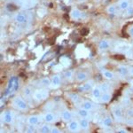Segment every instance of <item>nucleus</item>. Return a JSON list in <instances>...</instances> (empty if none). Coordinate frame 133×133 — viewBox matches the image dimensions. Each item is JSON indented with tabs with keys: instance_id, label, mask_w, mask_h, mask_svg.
Segmentation results:
<instances>
[{
	"instance_id": "nucleus-27",
	"label": "nucleus",
	"mask_w": 133,
	"mask_h": 133,
	"mask_svg": "<svg viewBox=\"0 0 133 133\" xmlns=\"http://www.w3.org/2000/svg\"><path fill=\"white\" fill-rule=\"evenodd\" d=\"M117 72L119 73L122 76H125L129 74V69L125 66H119L117 68Z\"/></svg>"
},
{
	"instance_id": "nucleus-15",
	"label": "nucleus",
	"mask_w": 133,
	"mask_h": 133,
	"mask_svg": "<svg viewBox=\"0 0 133 133\" xmlns=\"http://www.w3.org/2000/svg\"><path fill=\"white\" fill-rule=\"evenodd\" d=\"M51 79L49 77H44L41 78L38 82V85L42 88H48L51 87Z\"/></svg>"
},
{
	"instance_id": "nucleus-10",
	"label": "nucleus",
	"mask_w": 133,
	"mask_h": 133,
	"mask_svg": "<svg viewBox=\"0 0 133 133\" xmlns=\"http://www.w3.org/2000/svg\"><path fill=\"white\" fill-rule=\"evenodd\" d=\"M61 117L62 119V121L68 123L69 121H71L73 119V114L71 111L68 110V109H63L61 112Z\"/></svg>"
},
{
	"instance_id": "nucleus-19",
	"label": "nucleus",
	"mask_w": 133,
	"mask_h": 133,
	"mask_svg": "<svg viewBox=\"0 0 133 133\" xmlns=\"http://www.w3.org/2000/svg\"><path fill=\"white\" fill-rule=\"evenodd\" d=\"M66 96H68V97L69 98V99L74 103H78L81 101L80 95H79L78 93H76V92H69V93L66 94Z\"/></svg>"
},
{
	"instance_id": "nucleus-14",
	"label": "nucleus",
	"mask_w": 133,
	"mask_h": 133,
	"mask_svg": "<svg viewBox=\"0 0 133 133\" xmlns=\"http://www.w3.org/2000/svg\"><path fill=\"white\" fill-rule=\"evenodd\" d=\"M22 95L24 96V98L26 99H29L31 97H33V90H32V88L30 86H24L22 88Z\"/></svg>"
},
{
	"instance_id": "nucleus-37",
	"label": "nucleus",
	"mask_w": 133,
	"mask_h": 133,
	"mask_svg": "<svg viewBox=\"0 0 133 133\" xmlns=\"http://www.w3.org/2000/svg\"><path fill=\"white\" fill-rule=\"evenodd\" d=\"M117 132L118 133H127L128 130H125V129H119V130H117Z\"/></svg>"
},
{
	"instance_id": "nucleus-38",
	"label": "nucleus",
	"mask_w": 133,
	"mask_h": 133,
	"mask_svg": "<svg viewBox=\"0 0 133 133\" xmlns=\"http://www.w3.org/2000/svg\"><path fill=\"white\" fill-rule=\"evenodd\" d=\"M129 74L131 76H133V66H130V68H129Z\"/></svg>"
},
{
	"instance_id": "nucleus-34",
	"label": "nucleus",
	"mask_w": 133,
	"mask_h": 133,
	"mask_svg": "<svg viewBox=\"0 0 133 133\" xmlns=\"http://www.w3.org/2000/svg\"><path fill=\"white\" fill-rule=\"evenodd\" d=\"M61 132L62 131L57 127H51V133H61Z\"/></svg>"
},
{
	"instance_id": "nucleus-9",
	"label": "nucleus",
	"mask_w": 133,
	"mask_h": 133,
	"mask_svg": "<svg viewBox=\"0 0 133 133\" xmlns=\"http://www.w3.org/2000/svg\"><path fill=\"white\" fill-rule=\"evenodd\" d=\"M88 78H89V73H87L86 71H79L75 76V79L78 83L85 82L86 80H88Z\"/></svg>"
},
{
	"instance_id": "nucleus-5",
	"label": "nucleus",
	"mask_w": 133,
	"mask_h": 133,
	"mask_svg": "<svg viewBox=\"0 0 133 133\" xmlns=\"http://www.w3.org/2000/svg\"><path fill=\"white\" fill-rule=\"evenodd\" d=\"M95 86V83H94V81L91 79V80H86L84 82L83 85H81V86L78 87V91L80 92H86V91H91V90Z\"/></svg>"
},
{
	"instance_id": "nucleus-30",
	"label": "nucleus",
	"mask_w": 133,
	"mask_h": 133,
	"mask_svg": "<svg viewBox=\"0 0 133 133\" xmlns=\"http://www.w3.org/2000/svg\"><path fill=\"white\" fill-rule=\"evenodd\" d=\"M99 87H100V89H101L102 92H108V91H110V89H111L110 85H109V83H100Z\"/></svg>"
},
{
	"instance_id": "nucleus-11",
	"label": "nucleus",
	"mask_w": 133,
	"mask_h": 133,
	"mask_svg": "<svg viewBox=\"0 0 133 133\" xmlns=\"http://www.w3.org/2000/svg\"><path fill=\"white\" fill-rule=\"evenodd\" d=\"M69 15L72 20L77 21V20H80V19L83 17V12H81L78 8H73V9L70 11Z\"/></svg>"
},
{
	"instance_id": "nucleus-17",
	"label": "nucleus",
	"mask_w": 133,
	"mask_h": 133,
	"mask_svg": "<svg viewBox=\"0 0 133 133\" xmlns=\"http://www.w3.org/2000/svg\"><path fill=\"white\" fill-rule=\"evenodd\" d=\"M91 94H92V97L97 98V99H99L100 97H101V94H102V91L100 89L99 85H95L93 88L91 89Z\"/></svg>"
},
{
	"instance_id": "nucleus-25",
	"label": "nucleus",
	"mask_w": 133,
	"mask_h": 133,
	"mask_svg": "<svg viewBox=\"0 0 133 133\" xmlns=\"http://www.w3.org/2000/svg\"><path fill=\"white\" fill-rule=\"evenodd\" d=\"M102 123H103V126L106 128H109L113 125V119L112 117L110 116H106L103 119L102 121Z\"/></svg>"
},
{
	"instance_id": "nucleus-16",
	"label": "nucleus",
	"mask_w": 133,
	"mask_h": 133,
	"mask_svg": "<svg viewBox=\"0 0 133 133\" xmlns=\"http://www.w3.org/2000/svg\"><path fill=\"white\" fill-rule=\"evenodd\" d=\"M130 0H120L117 3V7L122 11H126L130 7Z\"/></svg>"
},
{
	"instance_id": "nucleus-24",
	"label": "nucleus",
	"mask_w": 133,
	"mask_h": 133,
	"mask_svg": "<svg viewBox=\"0 0 133 133\" xmlns=\"http://www.w3.org/2000/svg\"><path fill=\"white\" fill-rule=\"evenodd\" d=\"M113 114H114V116H115L116 119H122L123 115V109H122L120 107H116L113 109Z\"/></svg>"
},
{
	"instance_id": "nucleus-29",
	"label": "nucleus",
	"mask_w": 133,
	"mask_h": 133,
	"mask_svg": "<svg viewBox=\"0 0 133 133\" xmlns=\"http://www.w3.org/2000/svg\"><path fill=\"white\" fill-rule=\"evenodd\" d=\"M107 12L109 14H115V12H117V5H114V4H112V5H109L108 7H107Z\"/></svg>"
},
{
	"instance_id": "nucleus-31",
	"label": "nucleus",
	"mask_w": 133,
	"mask_h": 133,
	"mask_svg": "<svg viewBox=\"0 0 133 133\" xmlns=\"http://www.w3.org/2000/svg\"><path fill=\"white\" fill-rule=\"evenodd\" d=\"M74 76V71L73 70H68V71L64 72V77L66 79V80H71Z\"/></svg>"
},
{
	"instance_id": "nucleus-6",
	"label": "nucleus",
	"mask_w": 133,
	"mask_h": 133,
	"mask_svg": "<svg viewBox=\"0 0 133 133\" xmlns=\"http://www.w3.org/2000/svg\"><path fill=\"white\" fill-rule=\"evenodd\" d=\"M68 129L71 132H78L81 130L80 127V123H79L78 120L72 119L71 121L68 122Z\"/></svg>"
},
{
	"instance_id": "nucleus-40",
	"label": "nucleus",
	"mask_w": 133,
	"mask_h": 133,
	"mask_svg": "<svg viewBox=\"0 0 133 133\" xmlns=\"http://www.w3.org/2000/svg\"><path fill=\"white\" fill-rule=\"evenodd\" d=\"M79 1H83V0H79Z\"/></svg>"
},
{
	"instance_id": "nucleus-3",
	"label": "nucleus",
	"mask_w": 133,
	"mask_h": 133,
	"mask_svg": "<svg viewBox=\"0 0 133 133\" xmlns=\"http://www.w3.org/2000/svg\"><path fill=\"white\" fill-rule=\"evenodd\" d=\"M1 120L6 124H12L14 121V114L12 110H5L1 115Z\"/></svg>"
},
{
	"instance_id": "nucleus-20",
	"label": "nucleus",
	"mask_w": 133,
	"mask_h": 133,
	"mask_svg": "<svg viewBox=\"0 0 133 133\" xmlns=\"http://www.w3.org/2000/svg\"><path fill=\"white\" fill-rule=\"evenodd\" d=\"M79 123H80V127L81 130H88L90 129V122L88 119H85V118H81L79 120Z\"/></svg>"
},
{
	"instance_id": "nucleus-26",
	"label": "nucleus",
	"mask_w": 133,
	"mask_h": 133,
	"mask_svg": "<svg viewBox=\"0 0 133 133\" xmlns=\"http://www.w3.org/2000/svg\"><path fill=\"white\" fill-rule=\"evenodd\" d=\"M51 126L50 125V123H45L42 124V125L40 126V132L51 133Z\"/></svg>"
},
{
	"instance_id": "nucleus-35",
	"label": "nucleus",
	"mask_w": 133,
	"mask_h": 133,
	"mask_svg": "<svg viewBox=\"0 0 133 133\" xmlns=\"http://www.w3.org/2000/svg\"><path fill=\"white\" fill-rule=\"evenodd\" d=\"M127 115H128V116H130V117H133V108H130V109H128V111H127Z\"/></svg>"
},
{
	"instance_id": "nucleus-39",
	"label": "nucleus",
	"mask_w": 133,
	"mask_h": 133,
	"mask_svg": "<svg viewBox=\"0 0 133 133\" xmlns=\"http://www.w3.org/2000/svg\"><path fill=\"white\" fill-rule=\"evenodd\" d=\"M130 124H131V125H133V117H132V120H131V123H129Z\"/></svg>"
},
{
	"instance_id": "nucleus-32",
	"label": "nucleus",
	"mask_w": 133,
	"mask_h": 133,
	"mask_svg": "<svg viewBox=\"0 0 133 133\" xmlns=\"http://www.w3.org/2000/svg\"><path fill=\"white\" fill-rule=\"evenodd\" d=\"M125 15L127 17L133 16V5H130V7L125 11Z\"/></svg>"
},
{
	"instance_id": "nucleus-21",
	"label": "nucleus",
	"mask_w": 133,
	"mask_h": 133,
	"mask_svg": "<svg viewBox=\"0 0 133 133\" xmlns=\"http://www.w3.org/2000/svg\"><path fill=\"white\" fill-rule=\"evenodd\" d=\"M110 47V41L108 39H101L98 42V48L100 50H107Z\"/></svg>"
},
{
	"instance_id": "nucleus-36",
	"label": "nucleus",
	"mask_w": 133,
	"mask_h": 133,
	"mask_svg": "<svg viewBox=\"0 0 133 133\" xmlns=\"http://www.w3.org/2000/svg\"><path fill=\"white\" fill-rule=\"evenodd\" d=\"M128 33H129V35H130L131 37H133V26H131V27H130L129 28V29H128Z\"/></svg>"
},
{
	"instance_id": "nucleus-7",
	"label": "nucleus",
	"mask_w": 133,
	"mask_h": 133,
	"mask_svg": "<svg viewBox=\"0 0 133 133\" xmlns=\"http://www.w3.org/2000/svg\"><path fill=\"white\" fill-rule=\"evenodd\" d=\"M43 119H44V121L45 122V123H48L51 124L56 122L57 117L53 112H51V111H46V112L43 115Z\"/></svg>"
},
{
	"instance_id": "nucleus-13",
	"label": "nucleus",
	"mask_w": 133,
	"mask_h": 133,
	"mask_svg": "<svg viewBox=\"0 0 133 133\" xmlns=\"http://www.w3.org/2000/svg\"><path fill=\"white\" fill-rule=\"evenodd\" d=\"M80 108L85 109V110H88V111H92L95 108V105L91 101H90V100H83V101L81 102Z\"/></svg>"
},
{
	"instance_id": "nucleus-28",
	"label": "nucleus",
	"mask_w": 133,
	"mask_h": 133,
	"mask_svg": "<svg viewBox=\"0 0 133 133\" xmlns=\"http://www.w3.org/2000/svg\"><path fill=\"white\" fill-rule=\"evenodd\" d=\"M54 107H55L54 101H51V100H50V101L46 102L45 104H44V106L43 108H44V110H45V111H51L53 108H54Z\"/></svg>"
},
{
	"instance_id": "nucleus-23",
	"label": "nucleus",
	"mask_w": 133,
	"mask_h": 133,
	"mask_svg": "<svg viewBox=\"0 0 133 133\" xmlns=\"http://www.w3.org/2000/svg\"><path fill=\"white\" fill-rule=\"evenodd\" d=\"M90 111L88 110H85V109L83 108H79L78 110H77V115H78V116L80 118H85V119H88V118H90Z\"/></svg>"
},
{
	"instance_id": "nucleus-2",
	"label": "nucleus",
	"mask_w": 133,
	"mask_h": 133,
	"mask_svg": "<svg viewBox=\"0 0 133 133\" xmlns=\"http://www.w3.org/2000/svg\"><path fill=\"white\" fill-rule=\"evenodd\" d=\"M49 97V91L45 88L37 89L33 92V98L37 102H41Z\"/></svg>"
},
{
	"instance_id": "nucleus-18",
	"label": "nucleus",
	"mask_w": 133,
	"mask_h": 133,
	"mask_svg": "<svg viewBox=\"0 0 133 133\" xmlns=\"http://www.w3.org/2000/svg\"><path fill=\"white\" fill-rule=\"evenodd\" d=\"M112 99V94L109 91L108 92H102L101 97H100L99 100L101 103H104V104H107V103L110 102V100Z\"/></svg>"
},
{
	"instance_id": "nucleus-8",
	"label": "nucleus",
	"mask_w": 133,
	"mask_h": 133,
	"mask_svg": "<svg viewBox=\"0 0 133 133\" xmlns=\"http://www.w3.org/2000/svg\"><path fill=\"white\" fill-rule=\"evenodd\" d=\"M51 79V89H57V88H59L61 85L62 78L59 74L53 75Z\"/></svg>"
},
{
	"instance_id": "nucleus-1",
	"label": "nucleus",
	"mask_w": 133,
	"mask_h": 133,
	"mask_svg": "<svg viewBox=\"0 0 133 133\" xmlns=\"http://www.w3.org/2000/svg\"><path fill=\"white\" fill-rule=\"evenodd\" d=\"M12 106L17 110L20 111H28L29 110V104L26 102V100L21 96H15L12 100Z\"/></svg>"
},
{
	"instance_id": "nucleus-12",
	"label": "nucleus",
	"mask_w": 133,
	"mask_h": 133,
	"mask_svg": "<svg viewBox=\"0 0 133 133\" xmlns=\"http://www.w3.org/2000/svg\"><path fill=\"white\" fill-rule=\"evenodd\" d=\"M14 20L17 23L19 24H24V23H27L28 21V18H27V15L22 12H20L18 14H15L14 16Z\"/></svg>"
},
{
	"instance_id": "nucleus-33",
	"label": "nucleus",
	"mask_w": 133,
	"mask_h": 133,
	"mask_svg": "<svg viewBox=\"0 0 133 133\" xmlns=\"http://www.w3.org/2000/svg\"><path fill=\"white\" fill-rule=\"evenodd\" d=\"M36 131V129H35V126L33 125H29L26 129V132H35Z\"/></svg>"
},
{
	"instance_id": "nucleus-4",
	"label": "nucleus",
	"mask_w": 133,
	"mask_h": 133,
	"mask_svg": "<svg viewBox=\"0 0 133 133\" xmlns=\"http://www.w3.org/2000/svg\"><path fill=\"white\" fill-rule=\"evenodd\" d=\"M42 119H43V116H41V115H29V116H28L26 122H27L28 125L36 126V125H38V124L41 123Z\"/></svg>"
},
{
	"instance_id": "nucleus-22",
	"label": "nucleus",
	"mask_w": 133,
	"mask_h": 133,
	"mask_svg": "<svg viewBox=\"0 0 133 133\" xmlns=\"http://www.w3.org/2000/svg\"><path fill=\"white\" fill-rule=\"evenodd\" d=\"M101 74H102L103 77L108 79V80H112V79L115 78V74H114V72L110 71V70L103 69L101 71Z\"/></svg>"
}]
</instances>
